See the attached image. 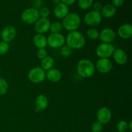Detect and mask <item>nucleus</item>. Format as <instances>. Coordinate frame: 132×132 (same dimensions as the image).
<instances>
[{
	"label": "nucleus",
	"mask_w": 132,
	"mask_h": 132,
	"mask_svg": "<svg viewBox=\"0 0 132 132\" xmlns=\"http://www.w3.org/2000/svg\"><path fill=\"white\" fill-rule=\"evenodd\" d=\"M65 41L67 42V45L72 50L82 48L86 44L85 36L77 30L69 32L66 37Z\"/></svg>",
	"instance_id": "f257e3e1"
},
{
	"label": "nucleus",
	"mask_w": 132,
	"mask_h": 132,
	"mask_svg": "<svg viewBox=\"0 0 132 132\" xmlns=\"http://www.w3.org/2000/svg\"><path fill=\"white\" fill-rule=\"evenodd\" d=\"M95 65L90 59H82L77 63V73L82 78H90L92 77L95 73Z\"/></svg>",
	"instance_id": "f03ea898"
},
{
	"label": "nucleus",
	"mask_w": 132,
	"mask_h": 132,
	"mask_svg": "<svg viewBox=\"0 0 132 132\" xmlns=\"http://www.w3.org/2000/svg\"><path fill=\"white\" fill-rule=\"evenodd\" d=\"M63 19L62 25L63 28L69 32L77 30L81 26V18L76 13H69Z\"/></svg>",
	"instance_id": "7ed1b4c3"
},
{
	"label": "nucleus",
	"mask_w": 132,
	"mask_h": 132,
	"mask_svg": "<svg viewBox=\"0 0 132 132\" xmlns=\"http://www.w3.org/2000/svg\"><path fill=\"white\" fill-rule=\"evenodd\" d=\"M21 18L22 21L26 24H35L40 18L39 10H37L34 8H29L26 9L22 12Z\"/></svg>",
	"instance_id": "20e7f679"
},
{
	"label": "nucleus",
	"mask_w": 132,
	"mask_h": 132,
	"mask_svg": "<svg viewBox=\"0 0 132 132\" xmlns=\"http://www.w3.org/2000/svg\"><path fill=\"white\" fill-rule=\"evenodd\" d=\"M28 77V79L33 83H41L46 79V72L41 67H34L29 71Z\"/></svg>",
	"instance_id": "39448f33"
},
{
	"label": "nucleus",
	"mask_w": 132,
	"mask_h": 132,
	"mask_svg": "<svg viewBox=\"0 0 132 132\" xmlns=\"http://www.w3.org/2000/svg\"><path fill=\"white\" fill-rule=\"evenodd\" d=\"M102 21V15L100 12L92 10L88 12L84 18V21L89 27H96L99 25Z\"/></svg>",
	"instance_id": "423d86ee"
},
{
	"label": "nucleus",
	"mask_w": 132,
	"mask_h": 132,
	"mask_svg": "<svg viewBox=\"0 0 132 132\" xmlns=\"http://www.w3.org/2000/svg\"><path fill=\"white\" fill-rule=\"evenodd\" d=\"M115 50V48L112 44L103 43L100 44L97 46L96 48V54L100 58H108L110 57Z\"/></svg>",
	"instance_id": "0eeeda50"
},
{
	"label": "nucleus",
	"mask_w": 132,
	"mask_h": 132,
	"mask_svg": "<svg viewBox=\"0 0 132 132\" xmlns=\"http://www.w3.org/2000/svg\"><path fill=\"white\" fill-rule=\"evenodd\" d=\"M47 43L52 48H60L65 43V37L61 34H51L47 38Z\"/></svg>",
	"instance_id": "6e6552de"
},
{
	"label": "nucleus",
	"mask_w": 132,
	"mask_h": 132,
	"mask_svg": "<svg viewBox=\"0 0 132 132\" xmlns=\"http://www.w3.org/2000/svg\"><path fill=\"white\" fill-rule=\"evenodd\" d=\"M17 31L14 27L9 25L5 27L1 32V37L3 41L6 43H10L14 39L16 36Z\"/></svg>",
	"instance_id": "1a4fd4ad"
},
{
	"label": "nucleus",
	"mask_w": 132,
	"mask_h": 132,
	"mask_svg": "<svg viewBox=\"0 0 132 132\" xmlns=\"http://www.w3.org/2000/svg\"><path fill=\"white\" fill-rule=\"evenodd\" d=\"M99 38L104 43L112 44L116 38V32L112 28H105L101 31Z\"/></svg>",
	"instance_id": "9d476101"
},
{
	"label": "nucleus",
	"mask_w": 132,
	"mask_h": 132,
	"mask_svg": "<svg viewBox=\"0 0 132 132\" xmlns=\"http://www.w3.org/2000/svg\"><path fill=\"white\" fill-rule=\"evenodd\" d=\"M50 24L51 23L48 18H41L35 23L34 29L37 34L43 35L50 30Z\"/></svg>",
	"instance_id": "9b49d317"
},
{
	"label": "nucleus",
	"mask_w": 132,
	"mask_h": 132,
	"mask_svg": "<svg viewBox=\"0 0 132 132\" xmlns=\"http://www.w3.org/2000/svg\"><path fill=\"white\" fill-rule=\"evenodd\" d=\"M97 121L102 125H106L112 119V112L106 107H102L97 113Z\"/></svg>",
	"instance_id": "f8f14e48"
},
{
	"label": "nucleus",
	"mask_w": 132,
	"mask_h": 132,
	"mask_svg": "<svg viewBox=\"0 0 132 132\" xmlns=\"http://www.w3.org/2000/svg\"><path fill=\"white\" fill-rule=\"evenodd\" d=\"M96 68L101 73H109L112 69V61L108 58H100L97 62Z\"/></svg>",
	"instance_id": "ddd939ff"
},
{
	"label": "nucleus",
	"mask_w": 132,
	"mask_h": 132,
	"mask_svg": "<svg viewBox=\"0 0 132 132\" xmlns=\"http://www.w3.org/2000/svg\"><path fill=\"white\" fill-rule=\"evenodd\" d=\"M54 14L58 19H64L69 14V8L67 5L60 2L54 8Z\"/></svg>",
	"instance_id": "4468645a"
},
{
	"label": "nucleus",
	"mask_w": 132,
	"mask_h": 132,
	"mask_svg": "<svg viewBox=\"0 0 132 132\" xmlns=\"http://www.w3.org/2000/svg\"><path fill=\"white\" fill-rule=\"evenodd\" d=\"M118 36L124 39H128L132 37V26L131 24L126 23L119 27L117 31Z\"/></svg>",
	"instance_id": "2eb2a0df"
},
{
	"label": "nucleus",
	"mask_w": 132,
	"mask_h": 132,
	"mask_svg": "<svg viewBox=\"0 0 132 132\" xmlns=\"http://www.w3.org/2000/svg\"><path fill=\"white\" fill-rule=\"evenodd\" d=\"M112 55L116 63L120 65L126 64L128 61V56L126 52L121 48L115 49Z\"/></svg>",
	"instance_id": "dca6fc26"
},
{
	"label": "nucleus",
	"mask_w": 132,
	"mask_h": 132,
	"mask_svg": "<svg viewBox=\"0 0 132 132\" xmlns=\"http://www.w3.org/2000/svg\"><path fill=\"white\" fill-rule=\"evenodd\" d=\"M35 105L38 111H43L47 108L48 106V99L43 94L37 95L35 100Z\"/></svg>",
	"instance_id": "f3484780"
},
{
	"label": "nucleus",
	"mask_w": 132,
	"mask_h": 132,
	"mask_svg": "<svg viewBox=\"0 0 132 132\" xmlns=\"http://www.w3.org/2000/svg\"><path fill=\"white\" fill-rule=\"evenodd\" d=\"M62 74L57 68H51L46 72V78L52 82H57L61 79Z\"/></svg>",
	"instance_id": "a211bd4d"
},
{
	"label": "nucleus",
	"mask_w": 132,
	"mask_h": 132,
	"mask_svg": "<svg viewBox=\"0 0 132 132\" xmlns=\"http://www.w3.org/2000/svg\"><path fill=\"white\" fill-rule=\"evenodd\" d=\"M33 43L38 49L46 48L47 46V38L43 34L35 35L33 37Z\"/></svg>",
	"instance_id": "6ab92c4d"
},
{
	"label": "nucleus",
	"mask_w": 132,
	"mask_h": 132,
	"mask_svg": "<svg viewBox=\"0 0 132 132\" xmlns=\"http://www.w3.org/2000/svg\"><path fill=\"white\" fill-rule=\"evenodd\" d=\"M101 14L104 18H110L114 16L116 14V8L111 4H107L103 6L101 10Z\"/></svg>",
	"instance_id": "aec40b11"
},
{
	"label": "nucleus",
	"mask_w": 132,
	"mask_h": 132,
	"mask_svg": "<svg viewBox=\"0 0 132 132\" xmlns=\"http://www.w3.org/2000/svg\"><path fill=\"white\" fill-rule=\"evenodd\" d=\"M54 60L52 57L46 56L41 60V67L44 70H48L54 67Z\"/></svg>",
	"instance_id": "412c9836"
},
{
	"label": "nucleus",
	"mask_w": 132,
	"mask_h": 132,
	"mask_svg": "<svg viewBox=\"0 0 132 132\" xmlns=\"http://www.w3.org/2000/svg\"><path fill=\"white\" fill-rule=\"evenodd\" d=\"M63 29L62 23L60 22L55 21L50 24V30L52 34H60Z\"/></svg>",
	"instance_id": "4be33fe9"
},
{
	"label": "nucleus",
	"mask_w": 132,
	"mask_h": 132,
	"mask_svg": "<svg viewBox=\"0 0 132 132\" xmlns=\"http://www.w3.org/2000/svg\"><path fill=\"white\" fill-rule=\"evenodd\" d=\"M94 0H78V6L82 10H87L93 5Z\"/></svg>",
	"instance_id": "5701e85b"
},
{
	"label": "nucleus",
	"mask_w": 132,
	"mask_h": 132,
	"mask_svg": "<svg viewBox=\"0 0 132 132\" xmlns=\"http://www.w3.org/2000/svg\"><path fill=\"white\" fill-rule=\"evenodd\" d=\"M72 54V49L67 45H64L60 48V54L63 57H68Z\"/></svg>",
	"instance_id": "b1692460"
},
{
	"label": "nucleus",
	"mask_w": 132,
	"mask_h": 132,
	"mask_svg": "<svg viewBox=\"0 0 132 132\" xmlns=\"http://www.w3.org/2000/svg\"><path fill=\"white\" fill-rule=\"evenodd\" d=\"M86 35L90 39L95 40L99 38V32L95 28H90L86 32Z\"/></svg>",
	"instance_id": "393cba45"
},
{
	"label": "nucleus",
	"mask_w": 132,
	"mask_h": 132,
	"mask_svg": "<svg viewBox=\"0 0 132 132\" xmlns=\"http://www.w3.org/2000/svg\"><path fill=\"white\" fill-rule=\"evenodd\" d=\"M9 90V85L6 80L0 78V95H5Z\"/></svg>",
	"instance_id": "a878e982"
},
{
	"label": "nucleus",
	"mask_w": 132,
	"mask_h": 132,
	"mask_svg": "<svg viewBox=\"0 0 132 132\" xmlns=\"http://www.w3.org/2000/svg\"><path fill=\"white\" fill-rule=\"evenodd\" d=\"M128 129V123L125 121H121L117 123V130L119 132H126Z\"/></svg>",
	"instance_id": "bb28decb"
},
{
	"label": "nucleus",
	"mask_w": 132,
	"mask_h": 132,
	"mask_svg": "<svg viewBox=\"0 0 132 132\" xmlns=\"http://www.w3.org/2000/svg\"><path fill=\"white\" fill-rule=\"evenodd\" d=\"M9 45L8 43L1 41L0 42V55H5L9 52Z\"/></svg>",
	"instance_id": "cd10ccee"
},
{
	"label": "nucleus",
	"mask_w": 132,
	"mask_h": 132,
	"mask_svg": "<svg viewBox=\"0 0 132 132\" xmlns=\"http://www.w3.org/2000/svg\"><path fill=\"white\" fill-rule=\"evenodd\" d=\"M39 17H41V18H48L50 15V10L48 7L43 6L39 10Z\"/></svg>",
	"instance_id": "c85d7f7f"
},
{
	"label": "nucleus",
	"mask_w": 132,
	"mask_h": 132,
	"mask_svg": "<svg viewBox=\"0 0 132 132\" xmlns=\"http://www.w3.org/2000/svg\"><path fill=\"white\" fill-rule=\"evenodd\" d=\"M91 129L92 132H101L103 129V125L98 121H96L92 124Z\"/></svg>",
	"instance_id": "c756f323"
},
{
	"label": "nucleus",
	"mask_w": 132,
	"mask_h": 132,
	"mask_svg": "<svg viewBox=\"0 0 132 132\" xmlns=\"http://www.w3.org/2000/svg\"><path fill=\"white\" fill-rule=\"evenodd\" d=\"M36 55H37V57L39 59H43L44 58L46 57V56H48V52L47 50L45 48H40L38 49L36 52Z\"/></svg>",
	"instance_id": "7c9ffc66"
},
{
	"label": "nucleus",
	"mask_w": 132,
	"mask_h": 132,
	"mask_svg": "<svg viewBox=\"0 0 132 132\" xmlns=\"http://www.w3.org/2000/svg\"><path fill=\"white\" fill-rule=\"evenodd\" d=\"M43 3V0H32V5H33L32 8H34L37 10H39L42 7Z\"/></svg>",
	"instance_id": "2f4dec72"
},
{
	"label": "nucleus",
	"mask_w": 132,
	"mask_h": 132,
	"mask_svg": "<svg viewBox=\"0 0 132 132\" xmlns=\"http://www.w3.org/2000/svg\"><path fill=\"white\" fill-rule=\"evenodd\" d=\"M103 6H102L101 3L99 2H95L93 4V9L94 10L97 12H100Z\"/></svg>",
	"instance_id": "473e14b6"
},
{
	"label": "nucleus",
	"mask_w": 132,
	"mask_h": 132,
	"mask_svg": "<svg viewBox=\"0 0 132 132\" xmlns=\"http://www.w3.org/2000/svg\"><path fill=\"white\" fill-rule=\"evenodd\" d=\"M112 2L115 7H120L124 4L125 0H112Z\"/></svg>",
	"instance_id": "72a5a7b5"
},
{
	"label": "nucleus",
	"mask_w": 132,
	"mask_h": 132,
	"mask_svg": "<svg viewBox=\"0 0 132 132\" xmlns=\"http://www.w3.org/2000/svg\"><path fill=\"white\" fill-rule=\"evenodd\" d=\"M60 1H61V3L65 4V5H67L68 6V5H73V3H75V2L77 0H60Z\"/></svg>",
	"instance_id": "f704fd0d"
},
{
	"label": "nucleus",
	"mask_w": 132,
	"mask_h": 132,
	"mask_svg": "<svg viewBox=\"0 0 132 132\" xmlns=\"http://www.w3.org/2000/svg\"><path fill=\"white\" fill-rule=\"evenodd\" d=\"M131 125H132V121H130V123H129V125H128V128H130V130H131V131L132 130V126H131Z\"/></svg>",
	"instance_id": "c9c22d12"
},
{
	"label": "nucleus",
	"mask_w": 132,
	"mask_h": 132,
	"mask_svg": "<svg viewBox=\"0 0 132 132\" xmlns=\"http://www.w3.org/2000/svg\"><path fill=\"white\" fill-rule=\"evenodd\" d=\"M52 2L53 3H55V4H58V3H60V0H52Z\"/></svg>",
	"instance_id": "e433bc0d"
},
{
	"label": "nucleus",
	"mask_w": 132,
	"mask_h": 132,
	"mask_svg": "<svg viewBox=\"0 0 132 132\" xmlns=\"http://www.w3.org/2000/svg\"><path fill=\"white\" fill-rule=\"evenodd\" d=\"M0 73H1V68H0Z\"/></svg>",
	"instance_id": "4c0bfd02"
}]
</instances>
